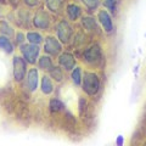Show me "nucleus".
I'll list each match as a JSON object with an SVG mask.
<instances>
[{
    "label": "nucleus",
    "mask_w": 146,
    "mask_h": 146,
    "mask_svg": "<svg viewBox=\"0 0 146 146\" xmlns=\"http://www.w3.org/2000/svg\"><path fill=\"white\" fill-rule=\"evenodd\" d=\"M25 3H26V5H28L29 7H34L40 3V0H25Z\"/></svg>",
    "instance_id": "nucleus-25"
},
{
    "label": "nucleus",
    "mask_w": 146,
    "mask_h": 146,
    "mask_svg": "<svg viewBox=\"0 0 146 146\" xmlns=\"http://www.w3.org/2000/svg\"><path fill=\"white\" fill-rule=\"evenodd\" d=\"M82 26H83L84 29H86L89 33H100L98 22L90 16L83 17V20H82Z\"/></svg>",
    "instance_id": "nucleus-11"
},
{
    "label": "nucleus",
    "mask_w": 146,
    "mask_h": 146,
    "mask_svg": "<svg viewBox=\"0 0 146 146\" xmlns=\"http://www.w3.org/2000/svg\"><path fill=\"white\" fill-rule=\"evenodd\" d=\"M50 107H51V111H60V110H62L63 106L57 99H54V100H51V102H50Z\"/></svg>",
    "instance_id": "nucleus-22"
},
{
    "label": "nucleus",
    "mask_w": 146,
    "mask_h": 146,
    "mask_svg": "<svg viewBox=\"0 0 146 146\" xmlns=\"http://www.w3.org/2000/svg\"><path fill=\"white\" fill-rule=\"evenodd\" d=\"M38 67L43 71H50L54 67L52 60L50 56H42L38 61Z\"/></svg>",
    "instance_id": "nucleus-15"
},
{
    "label": "nucleus",
    "mask_w": 146,
    "mask_h": 146,
    "mask_svg": "<svg viewBox=\"0 0 146 146\" xmlns=\"http://www.w3.org/2000/svg\"><path fill=\"white\" fill-rule=\"evenodd\" d=\"M26 38L27 40L31 43V44H36V45H39L40 43L43 42V36L40 35L38 32H28L26 35Z\"/></svg>",
    "instance_id": "nucleus-18"
},
{
    "label": "nucleus",
    "mask_w": 146,
    "mask_h": 146,
    "mask_svg": "<svg viewBox=\"0 0 146 146\" xmlns=\"http://www.w3.org/2000/svg\"><path fill=\"white\" fill-rule=\"evenodd\" d=\"M82 88H83L84 93L90 96L96 95L101 88V82H100L99 76L93 72H85L83 79H82Z\"/></svg>",
    "instance_id": "nucleus-1"
},
{
    "label": "nucleus",
    "mask_w": 146,
    "mask_h": 146,
    "mask_svg": "<svg viewBox=\"0 0 146 146\" xmlns=\"http://www.w3.org/2000/svg\"><path fill=\"white\" fill-rule=\"evenodd\" d=\"M99 22L101 23L102 28L105 32H107V33H111V32L113 31V22H112V18H111V15L105 11V10H101L99 12Z\"/></svg>",
    "instance_id": "nucleus-9"
},
{
    "label": "nucleus",
    "mask_w": 146,
    "mask_h": 146,
    "mask_svg": "<svg viewBox=\"0 0 146 146\" xmlns=\"http://www.w3.org/2000/svg\"><path fill=\"white\" fill-rule=\"evenodd\" d=\"M25 40H26V39H25V35L22 34V33H17V34H16V43H17L18 45H22Z\"/></svg>",
    "instance_id": "nucleus-24"
},
{
    "label": "nucleus",
    "mask_w": 146,
    "mask_h": 146,
    "mask_svg": "<svg viewBox=\"0 0 146 146\" xmlns=\"http://www.w3.org/2000/svg\"><path fill=\"white\" fill-rule=\"evenodd\" d=\"M26 79H27V86H28V89L31 91H35L36 88H38V80H39L38 70L36 68H31L27 72Z\"/></svg>",
    "instance_id": "nucleus-10"
},
{
    "label": "nucleus",
    "mask_w": 146,
    "mask_h": 146,
    "mask_svg": "<svg viewBox=\"0 0 146 146\" xmlns=\"http://www.w3.org/2000/svg\"><path fill=\"white\" fill-rule=\"evenodd\" d=\"M45 4L51 12H58L62 9V0H45Z\"/></svg>",
    "instance_id": "nucleus-16"
},
{
    "label": "nucleus",
    "mask_w": 146,
    "mask_h": 146,
    "mask_svg": "<svg viewBox=\"0 0 146 146\" xmlns=\"http://www.w3.org/2000/svg\"><path fill=\"white\" fill-rule=\"evenodd\" d=\"M102 54H101V48L98 44H93L89 48H86L83 52V58L86 63L89 65H96L99 61L101 60Z\"/></svg>",
    "instance_id": "nucleus-4"
},
{
    "label": "nucleus",
    "mask_w": 146,
    "mask_h": 146,
    "mask_svg": "<svg viewBox=\"0 0 146 146\" xmlns=\"http://www.w3.org/2000/svg\"><path fill=\"white\" fill-rule=\"evenodd\" d=\"M0 49L6 54H12L13 52V44L10 42L9 36L0 35Z\"/></svg>",
    "instance_id": "nucleus-14"
},
{
    "label": "nucleus",
    "mask_w": 146,
    "mask_h": 146,
    "mask_svg": "<svg viewBox=\"0 0 146 146\" xmlns=\"http://www.w3.org/2000/svg\"><path fill=\"white\" fill-rule=\"evenodd\" d=\"M44 50L51 56H57L62 52V43L55 36H46L44 40Z\"/></svg>",
    "instance_id": "nucleus-6"
},
{
    "label": "nucleus",
    "mask_w": 146,
    "mask_h": 146,
    "mask_svg": "<svg viewBox=\"0 0 146 146\" xmlns=\"http://www.w3.org/2000/svg\"><path fill=\"white\" fill-rule=\"evenodd\" d=\"M40 89H42L43 94L50 95L54 91V84L51 78H49L48 76H44L42 78V83H40Z\"/></svg>",
    "instance_id": "nucleus-13"
},
{
    "label": "nucleus",
    "mask_w": 146,
    "mask_h": 146,
    "mask_svg": "<svg viewBox=\"0 0 146 146\" xmlns=\"http://www.w3.org/2000/svg\"><path fill=\"white\" fill-rule=\"evenodd\" d=\"M21 52H22V57L29 63V65H34L38 60L39 56V51L40 48L36 44H22L21 45Z\"/></svg>",
    "instance_id": "nucleus-2"
},
{
    "label": "nucleus",
    "mask_w": 146,
    "mask_h": 146,
    "mask_svg": "<svg viewBox=\"0 0 146 146\" xmlns=\"http://www.w3.org/2000/svg\"><path fill=\"white\" fill-rule=\"evenodd\" d=\"M66 12L71 21H77L82 15V9L76 4H70L66 9Z\"/></svg>",
    "instance_id": "nucleus-12"
},
{
    "label": "nucleus",
    "mask_w": 146,
    "mask_h": 146,
    "mask_svg": "<svg viewBox=\"0 0 146 146\" xmlns=\"http://www.w3.org/2000/svg\"><path fill=\"white\" fill-rule=\"evenodd\" d=\"M58 65L66 71H72L76 67V58L71 52H63L58 57Z\"/></svg>",
    "instance_id": "nucleus-8"
},
{
    "label": "nucleus",
    "mask_w": 146,
    "mask_h": 146,
    "mask_svg": "<svg viewBox=\"0 0 146 146\" xmlns=\"http://www.w3.org/2000/svg\"><path fill=\"white\" fill-rule=\"evenodd\" d=\"M0 33L10 38V36H13L15 32H13V28L10 26V23H7L6 21H0Z\"/></svg>",
    "instance_id": "nucleus-17"
},
{
    "label": "nucleus",
    "mask_w": 146,
    "mask_h": 146,
    "mask_svg": "<svg viewBox=\"0 0 146 146\" xmlns=\"http://www.w3.org/2000/svg\"><path fill=\"white\" fill-rule=\"evenodd\" d=\"M27 61L21 56H15L12 60L13 78L16 82H22L27 76Z\"/></svg>",
    "instance_id": "nucleus-3"
},
{
    "label": "nucleus",
    "mask_w": 146,
    "mask_h": 146,
    "mask_svg": "<svg viewBox=\"0 0 146 146\" xmlns=\"http://www.w3.org/2000/svg\"><path fill=\"white\" fill-rule=\"evenodd\" d=\"M49 72H50V77L54 78L55 80L57 82V83L62 82L63 78H65V76H63V72H62V70H61L60 67H52Z\"/></svg>",
    "instance_id": "nucleus-19"
},
{
    "label": "nucleus",
    "mask_w": 146,
    "mask_h": 146,
    "mask_svg": "<svg viewBox=\"0 0 146 146\" xmlns=\"http://www.w3.org/2000/svg\"><path fill=\"white\" fill-rule=\"evenodd\" d=\"M104 4L111 12H115V10H116V0H105Z\"/></svg>",
    "instance_id": "nucleus-23"
},
{
    "label": "nucleus",
    "mask_w": 146,
    "mask_h": 146,
    "mask_svg": "<svg viewBox=\"0 0 146 146\" xmlns=\"http://www.w3.org/2000/svg\"><path fill=\"white\" fill-rule=\"evenodd\" d=\"M56 34H57L58 40H60L62 44H67L72 39V35H73L72 26L65 20L58 22L56 26Z\"/></svg>",
    "instance_id": "nucleus-5"
},
{
    "label": "nucleus",
    "mask_w": 146,
    "mask_h": 146,
    "mask_svg": "<svg viewBox=\"0 0 146 146\" xmlns=\"http://www.w3.org/2000/svg\"><path fill=\"white\" fill-rule=\"evenodd\" d=\"M82 3L89 9V10H96L100 5V0H82Z\"/></svg>",
    "instance_id": "nucleus-21"
},
{
    "label": "nucleus",
    "mask_w": 146,
    "mask_h": 146,
    "mask_svg": "<svg viewBox=\"0 0 146 146\" xmlns=\"http://www.w3.org/2000/svg\"><path fill=\"white\" fill-rule=\"evenodd\" d=\"M51 23V18H50L49 13L44 10H39L36 11V13L33 17V25L34 27L39 29H48Z\"/></svg>",
    "instance_id": "nucleus-7"
},
{
    "label": "nucleus",
    "mask_w": 146,
    "mask_h": 146,
    "mask_svg": "<svg viewBox=\"0 0 146 146\" xmlns=\"http://www.w3.org/2000/svg\"><path fill=\"white\" fill-rule=\"evenodd\" d=\"M82 79H83V76H82V70L80 67H74L72 70V80L76 85H80L82 84Z\"/></svg>",
    "instance_id": "nucleus-20"
}]
</instances>
